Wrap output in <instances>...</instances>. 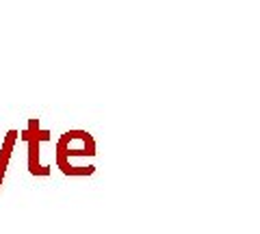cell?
I'll use <instances>...</instances> for the list:
<instances>
[{
	"label": "cell",
	"mask_w": 260,
	"mask_h": 234,
	"mask_svg": "<svg viewBox=\"0 0 260 234\" xmlns=\"http://www.w3.org/2000/svg\"><path fill=\"white\" fill-rule=\"evenodd\" d=\"M44 135L46 132H37V122L35 119L28 124V130L24 132V139H26L28 145H30V172L32 174H46V169H42L39 163H37V139H42Z\"/></svg>",
	"instance_id": "6da1fadb"
},
{
	"label": "cell",
	"mask_w": 260,
	"mask_h": 234,
	"mask_svg": "<svg viewBox=\"0 0 260 234\" xmlns=\"http://www.w3.org/2000/svg\"><path fill=\"white\" fill-rule=\"evenodd\" d=\"M15 137L18 132L9 130L3 141V148H0V187H3V178H5V172H7V165H9V158H11V150H13V143H15Z\"/></svg>",
	"instance_id": "7a4b0ae2"
}]
</instances>
